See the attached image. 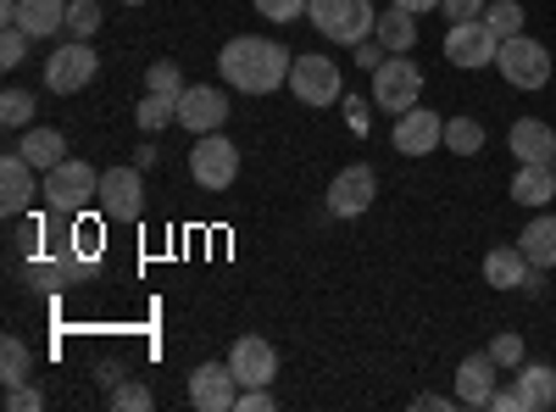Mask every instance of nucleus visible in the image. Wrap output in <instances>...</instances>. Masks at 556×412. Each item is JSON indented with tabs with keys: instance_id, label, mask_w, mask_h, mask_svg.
I'll return each instance as SVG.
<instances>
[{
	"instance_id": "25",
	"label": "nucleus",
	"mask_w": 556,
	"mask_h": 412,
	"mask_svg": "<svg viewBox=\"0 0 556 412\" xmlns=\"http://www.w3.org/2000/svg\"><path fill=\"white\" fill-rule=\"evenodd\" d=\"M523 257L534 262V267H556V212H540L529 228H523Z\"/></svg>"
},
{
	"instance_id": "33",
	"label": "nucleus",
	"mask_w": 556,
	"mask_h": 412,
	"mask_svg": "<svg viewBox=\"0 0 556 412\" xmlns=\"http://www.w3.org/2000/svg\"><path fill=\"white\" fill-rule=\"evenodd\" d=\"M490 357H495V369H523V335L518 329H501L495 340H490Z\"/></svg>"
},
{
	"instance_id": "3",
	"label": "nucleus",
	"mask_w": 556,
	"mask_h": 412,
	"mask_svg": "<svg viewBox=\"0 0 556 412\" xmlns=\"http://www.w3.org/2000/svg\"><path fill=\"white\" fill-rule=\"evenodd\" d=\"M45 201H51L62 217H78L89 201H101V173L89 167L84 157H67L45 173Z\"/></svg>"
},
{
	"instance_id": "30",
	"label": "nucleus",
	"mask_w": 556,
	"mask_h": 412,
	"mask_svg": "<svg viewBox=\"0 0 556 412\" xmlns=\"http://www.w3.org/2000/svg\"><path fill=\"white\" fill-rule=\"evenodd\" d=\"M101 23H106V17H101L96 0H67V34H73V39H96Z\"/></svg>"
},
{
	"instance_id": "6",
	"label": "nucleus",
	"mask_w": 556,
	"mask_h": 412,
	"mask_svg": "<svg viewBox=\"0 0 556 412\" xmlns=\"http://www.w3.org/2000/svg\"><path fill=\"white\" fill-rule=\"evenodd\" d=\"M417 96H424V73H417V62L384 57L374 67V107H384L390 117H401L406 107H417Z\"/></svg>"
},
{
	"instance_id": "1",
	"label": "nucleus",
	"mask_w": 556,
	"mask_h": 412,
	"mask_svg": "<svg viewBox=\"0 0 556 412\" xmlns=\"http://www.w3.org/2000/svg\"><path fill=\"white\" fill-rule=\"evenodd\" d=\"M290 67H295V57L285 51V45H278V39H256V34L228 39L223 57H217L223 84L228 89H245V96H273V89H285L290 84Z\"/></svg>"
},
{
	"instance_id": "12",
	"label": "nucleus",
	"mask_w": 556,
	"mask_h": 412,
	"mask_svg": "<svg viewBox=\"0 0 556 412\" xmlns=\"http://www.w3.org/2000/svg\"><path fill=\"white\" fill-rule=\"evenodd\" d=\"M390 140H395L401 157H429L434 146H445V117L429 112V107H406L390 128Z\"/></svg>"
},
{
	"instance_id": "28",
	"label": "nucleus",
	"mask_w": 556,
	"mask_h": 412,
	"mask_svg": "<svg viewBox=\"0 0 556 412\" xmlns=\"http://www.w3.org/2000/svg\"><path fill=\"white\" fill-rule=\"evenodd\" d=\"M134 123L146 134H162L167 123H178V101L173 96H156V89H146V101L134 107Z\"/></svg>"
},
{
	"instance_id": "43",
	"label": "nucleus",
	"mask_w": 556,
	"mask_h": 412,
	"mask_svg": "<svg viewBox=\"0 0 556 412\" xmlns=\"http://www.w3.org/2000/svg\"><path fill=\"white\" fill-rule=\"evenodd\" d=\"M390 7H401V12H412V17H417V12H434L440 0H390Z\"/></svg>"
},
{
	"instance_id": "24",
	"label": "nucleus",
	"mask_w": 556,
	"mask_h": 412,
	"mask_svg": "<svg viewBox=\"0 0 556 412\" xmlns=\"http://www.w3.org/2000/svg\"><path fill=\"white\" fill-rule=\"evenodd\" d=\"M374 39L384 45L390 57H406L412 45H417V17H412V12H401V7H390V12H379V23H374Z\"/></svg>"
},
{
	"instance_id": "4",
	"label": "nucleus",
	"mask_w": 556,
	"mask_h": 412,
	"mask_svg": "<svg viewBox=\"0 0 556 412\" xmlns=\"http://www.w3.org/2000/svg\"><path fill=\"white\" fill-rule=\"evenodd\" d=\"M190 178H195L201 190H228L240 178V146L223 140V128L217 134H195V146H190Z\"/></svg>"
},
{
	"instance_id": "20",
	"label": "nucleus",
	"mask_w": 556,
	"mask_h": 412,
	"mask_svg": "<svg viewBox=\"0 0 556 412\" xmlns=\"http://www.w3.org/2000/svg\"><path fill=\"white\" fill-rule=\"evenodd\" d=\"M518 407L523 412H551L556 407V369L551 362H523L518 369Z\"/></svg>"
},
{
	"instance_id": "35",
	"label": "nucleus",
	"mask_w": 556,
	"mask_h": 412,
	"mask_svg": "<svg viewBox=\"0 0 556 412\" xmlns=\"http://www.w3.org/2000/svg\"><path fill=\"white\" fill-rule=\"evenodd\" d=\"M28 45H34V39H28L17 23H0V67H23Z\"/></svg>"
},
{
	"instance_id": "2",
	"label": "nucleus",
	"mask_w": 556,
	"mask_h": 412,
	"mask_svg": "<svg viewBox=\"0 0 556 412\" xmlns=\"http://www.w3.org/2000/svg\"><path fill=\"white\" fill-rule=\"evenodd\" d=\"M306 17L317 23L323 39H334V45H362V39H374V0H306Z\"/></svg>"
},
{
	"instance_id": "36",
	"label": "nucleus",
	"mask_w": 556,
	"mask_h": 412,
	"mask_svg": "<svg viewBox=\"0 0 556 412\" xmlns=\"http://www.w3.org/2000/svg\"><path fill=\"white\" fill-rule=\"evenodd\" d=\"M256 12H262L267 23H295V17L306 12V0H256Z\"/></svg>"
},
{
	"instance_id": "11",
	"label": "nucleus",
	"mask_w": 556,
	"mask_h": 412,
	"mask_svg": "<svg viewBox=\"0 0 556 412\" xmlns=\"http://www.w3.org/2000/svg\"><path fill=\"white\" fill-rule=\"evenodd\" d=\"M379 196V173L367 167V162H351L334 173V185H329V212L334 217H362L367 207H374Z\"/></svg>"
},
{
	"instance_id": "39",
	"label": "nucleus",
	"mask_w": 556,
	"mask_h": 412,
	"mask_svg": "<svg viewBox=\"0 0 556 412\" xmlns=\"http://www.w3.org/2000/svg\"><path fill=\"white\" fill-rule=\"evenodd\" d=\"M235 407H240V412H273V390H267V385H251V390H240Z\"/></svg>"
},
{
	"instance_id": "42",
	"label": "nucleus",
	"mask_w": 556,
	"mask_h": 412,
	"mask_svg": "<svg viewBox=\"0 0 556 412\" xmlns=\"http://www.w3.org/2000/svg\"><path fill=\"white\" fill-rule=\"evenodd\" d=\"M412 407H417V412H429V407H434V412H445V407H451V396H434V390H424V396H412Z\"/></svg>"
},
{
	"instance_id": "41",
	"label": "nucleus",
	"mask_w": 556,
	"mask_h": 412,
	"mask_svg": "<svg viewBox=\"0 0 556 412\" xmlns=\"http://www.w3.org/2000/svg\"><path fill=\"white\" fill-rule=\"evenodd\" d=\"M490 407H495V412H523V407H518V385H513V390H495Z\"/></svg>"
},
{
	"instance_id": "45",
	"label": "nucleus",
	"mask_w": 556,
	"mask_h": 412,
	"mask_svg": "<svg viewBox=\"0 0 556 412\" xmlns=\"http://www.w3.org/2000/svg\"><path fill=\"white\" fill-rule=\"evenodd\" d=\"M123 7H146V0H123Z\"/></svg>"
},
{
	"instance_id": "32",
	"label": "nucleus",
	"mask_w": 556,
	"mask_h": 412,
	"mask_svg": "<svg viewBox=\"0 0 556 412\" xmlns=\"http://www.w3.org/2000/svg\"><path fill=\"white\" fill-rule=\"evenodd\" d=\"M146 89H156V96H173V101H178L190 84H184L178 62H151V67H146Z\"/></svg>"
},
{
	"instance_id": "16",
	"label": "nucleus",
	"mask_w": 556,
	"mask_h": 412,
	"mask_svg": "<svg viewBox=\"0 0 556 412\" xmlns=\"http://www.w3.org/2000/svg\"><path fill=\"white\" fill-rule=\"evenodd\" d=\"M190 401H195L201 412H228V407L240 401L235 369H228V362H201V369L190 374Z\"/></svg>"
},
{
	"instance_id": "21",
	"label": "nucleus",
	"mask_w": 556,
	"mask_h": 412,
	"mask_svg": "<svg viewBox=\"0 0 556 412\" xmlns=\"http://www.w3.org/2000/svg\"><path fill=\"white\" fill-rule=\"evenodd\" d=\"M529 257H523V246H495L490 257H484V279L495 285V290H523V279H529Z\"/></svg>"
},
{
	"instance_id": "7",
	"label": "nucleus",
	"mask_w": 556,
	"mask_h": 412,
	"mask_svg": "<svg viewBox=\"0 0 556 412\" xmlns=\"http://www.w3.org/2000/svg\"><path fill=\"white\" fill-rule=\"evenodd\" d=\"M101 212L112 223H139L146 217V167H106L101 173Z\"/></svg>"
},
{
	"instance_id": "10",
	"label": "nucleus",
	"mask_w": 556,
	"mask_h": 412,
	"mask_svg": "<svg viewBox=\"0 0 556 412\" xmlns=\"http://www.w3.org/2000/svg\"><path fill=\"white\" fill-rule=\"evenodd\" d=\"M495 57H501V39L490 34L484 17L451 23V34H445V62L451 67H495Z\"/></svg>"
},
{
	"instance_id": "31",
	"label": "nucleus",
	"mask_w": 556,
	"mask_h": 412,
	"mask_svg": "<svg viewBox=\"0 0 556 412\" xmlns=\"http://www.w3.org/2000/svg\"><path fill=\"white\" fill-rule=\"evenodd\" d=\"M0 123L7 128H34V96L28 89H7V96H0Z\"/></svg>"
},
{
	"instance_id": "17",
	"label": "nucleus",
	"mask_w": 556,
	"mask_h": 412,
	"mask_svg": "<svg viewBox=\"0 0 556 412\" xmlns=\"http://www.w3.org/2000/svg\"><path fill=\"white\" fill-rule=\"evenodd\" d=\"M228 369H235L240 390L273 385V379H278V351H273L262 335H245V340H235V351H228Z\"/></svg>"
},
{
	"instance_id": "26",
	"label": "nucleus",
	"mask_w": 556,
	"mask_h": 412,
	"mask_svg": "<svg viewBox=\"0 0 556 412\" xmlns=\"http://www.w3.org/2000/svg\"><path fill=\"white\" fill-rule=\"evenodd\" d=\"M445 151L479 157V151H484V123H479V117H445Z\"/></svg>"
},
{
	"instance_id": "23",
	"label": "nucleus",
	"mask_w": 556,
	"mask_h": 412,
	"mask_svg": "<svg viewBox=\"0 0 556 412\" xmlns=\"http://www.w3.org/2000/svg\"><path fill=\"white\" fill-rule=\"evenodd\" d=\"M551 196H556V173L545 162H523L518 178H513V201L518 207H551Z\"/></svg>"
},
{
	"instance_id": "44",
	"label": "nucleus",
	"mask_w": 556,
	"mask_h": 412,
	"mask_svg": "<svg viewBox=\"0 0 556 412\" xmlns=\"http://www.w3.org/2000/svg\"><path fill=\"white\" fill-rule=\"evenodd\" d=\"M156 157H162L156 146H139V151H134V167H156Z\"/></svg>"
},
{
	"instance_id": "37",
	"label": "nucleus",
	"mask_w": 556,
	"mask_h": 412,
	"mask_svg": "<svg viewBox=\"0 0 556 412\" xmlns=\"http://www.w3.org/2000/svg\"><path fill=\"white\" fill-rule=\"evenodd\" d=\"M45 407V390L39 385H12L7 390V412H39Z\"/></svg>"
},
{
	"instance_id": "14",
	"label": "nucleus",
	"mask_w": 556,
	"mask_h": 412,
	"mask_svg": "<svg viewBox=\"0 0 556 412\" xmlns=\"http://www.w3.org/2000/svg\"><path fill=\"white\" fill-rule=\"evenodd\" d=\"M0 23H17L28 39H51L67 28V0H0Z\"/></svg>"
},
{
	"instance_id": "15",
	"label": "nucleus",
	"mask_w": 556,
	"mask_h": 412,
	"mask_svg": "<svg viewBox=\"0 0 556 412\" xmlns=\"http://www.w3.org/2000/svg\"><path fill=\"white\" fill-rule=\"evenodd\" d=\"M178 123L190 128V134H217L228 123V96H223V89H212V84H190L178 96Z\"/></svg>"
},
{
	"instance_id": "27",
	"label": "nucleus",
	"mask_w": 556,
	"mask_h": 412,
	"mask_svg": "<svg viewBox=\"0 0 556 412\" xmlns=\"http://www.w3.org/2000/svg\"><path fill=\"white\" fill-rule=\"evenodd\" d=\"M34 379V357H28V346L17 340V335H7V346H0V385H28Z\"/></svg>"
},
{
	"instance_id": "18",
	"label": "nucleus",
	"mask_w": 556,
	"mask_h": 412,
	"mask_svg": "<svg viewBox=\"0 0 556 412\" xmlns=\"http://www.w3.org/2000/svg\"><path fill=\"white\" fill-rule=\"evenodd\" d=\"M490 396H495V357L490 351L462 357V369H456V407H490Z\"/></svg>"
},
{
	"instance_id": "29",
	"label": "nucleus",
	"mask_w": 556,
	"mask_h": 412,
	"mask_svg": "<svg viewBox=\"0 0 556 412\" xmlns=\"http://www.w3.org/2000/svg\"><path fill=\"white\" fill-rule=\"evenodd\" d=\"M484 23H490L495 39H513V34H523V7H518V0H490Z\"/></svg>"
},
{
	"instance_id": "5",
	"label": "nucleus",
	"mask_w": 556,
	"mask_h": 412,
	"mask_svg": "<svg viewBox=\"0 0 556 412\" xmlns=\"http://www.w3.org/2000/svg\"><path fill=\"white\" fill-rule=\"evenodd\" d=\"M495 67H501V78L513 84V89H545L551 84V51H545L540 39H529V34L501 39Z\"/></svg>"
},
{
	"instance_id": "34",
	"label": "nucleus",
	"mask_w": 556,
	"mask_h": 412,
	"mask_svg": "<svg viewBox=\"0 0 556 412\" xmlns=\"http://www.w3.org/2000/svg\"><path fill=\"white\" fill-rule=\"evenodd\" d=\"M112 407H117V412H151L156 396L139 385V379H123V385H112Z\"/></svg>"
},
{
	"instance_id": "8",
	"label": "nucleus",
	"mask_w": 556,
	"mask_h": 412,
	"mask_svg": "<svg viewBox=\"0 0 556 412\" xmlns=\"http://www.w3.org/2000/svg\"><path fill=\"white\" fill-rule=\"evenodd\" d=\"M96 73H101V57L89 51V39H73L45 62V89H51V96H78L84 84H96Z\"/></svg>"
},
{
	"instance_id": "46",
	"label": "nucleus",
	"mask_w": 556,
	"mask_h": 412,
	"mask_svg": "<svg viewBox=\"0 0 556 412\" xmlns=\"http://www.w3.org/2000/svg\"><path fill=\"white\" fill-rule=\"evenodd\" d=\"M551 173H556V157H551Z\"/></svg>"
},
{
	"instance_id": "9",
	"label": "nucleus",
	"mask_w": 556,
	"mask_h": 412,
	"mask_svg": "<svg viewBox=\"0 0 556 412\" xmlns=\"http://www.w3.org/2000/svg\"><path fill=\"white\" fill-rule=\"evenodd\" d=\"M340 89H345L340 62H329V57H295V67H290V96H295L301 107H334Z\"/></svg>"
},
{
	"instance_id": "38",
	"label": "nucleus",
	"mask_w": 556,
	"mask_h": 412,
	"mask_svg": "<svg viewBox=\"0 0 556 412\" xmlns=\"http://www.w3.org/2000/svg\"><path fill=\"white\" fill-rule=\"evenodd\" d=\"M484 7H490V0H440V12L451 23H473V17H484Z\"/></svg>"
},
{
	"instance_id": "19",
	"label": "nucleus",
	"mask_w": 556,
	"mask_h": 412,
	"mask_svg": "<svg viewBox=\"0 0 556 412\" xmlns=\"http://www.w3.org/2000/svg\"><path fill=\"white\" fill-rule=\"evenodd\" d=\"M506 146H513L518 167H523V162H545V167H551V157H556V134H551L540 117H523V123H513Z\"/></svg>"
},
{
	"instance_id": "13",
	"label": "nucleus",
	"mask_w": 556,
	"mask_h": 412,
	"mask_svg": "<svg viewBox=\"0 0 556 412\" xmlns=\"http://www.w3.org/2000/svg\"><path fill=\"white\" fill-rule=\"evenodd\" d=\"M34 162L12 146L7 157H0V212L7 217H23L28 207H34V196H45V185H34Z\"/></svg>"
},
{
	"instance_id": "22",
	"label": "nucleus",
	"mask_w": 556,
	"mask_h": 412,
	"mask_svg": "<svg viewBox=\"0 0 556 412\" xmlns=\"http://www.w3.org/2000/svg\"><path fill=\"white\" fill-rule=\"evenodd\" d=\"M17 151H23L39 173H51L56 162H67V140H62V128H23Z\"/></svg>"
},
{
	"instance_id": "40",
	"label": "nucleus",
	"mask_w": 556,
	"mask_h": 412,
	"mask_svg": "<svg viewBox=\"0 0 556 412\" xmlns=\"http://www.w3.org/2000/svg\"><path fill=\"white\" fill-rule=\"evenodd\" d=\"M351 51H356V67H367V73H374V67H379V62L390 57L379 39H362V45H351Z\"/></svg>"
}]
</instances>
